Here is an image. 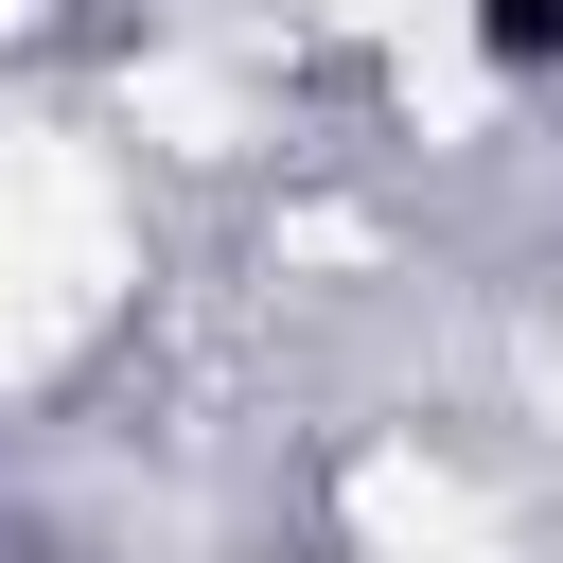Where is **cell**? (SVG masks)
Masks as SVG:
<instances>
[{
	"instance_id": "1",
	"label": "cell",
	"mask_w": 563,
	"mask_h": 563,
	"mask_svg": "<svg viewBox=\"0 0 563 563\" xmlns=\"http://www.w3.org/2000/svg\"><path fill=\"white\" fill-rule=\"evenodd\" d=\"M457 18H475L510 70H545V53H563V0H457Z\"/></svg>"
}]
</instances>
